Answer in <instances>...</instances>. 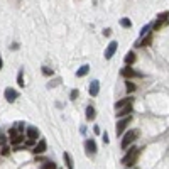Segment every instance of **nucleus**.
I'll return each mask as SVG.
<instances>
[{
    "instance_id": "f257e3e1",
    "label": "nucleus",
    "mask_w": 169,
    "mask_h": 169,
    "mask_svg": "<svg viewBox=\"0 0 169 169\" xmlns=\"http://www.w3.org/2000/svg\"><path fill=\"white\" fill-rule=\"evenodd\" d=\"M139 135H141V130L139 129H134V130H130V132H127L125 134V137L122 139V149H129V146L132 142H135L139 139Z\"/></svg>"
},
{
    "instance_id": "f03ea898",
    "label": "nucleus",
    "mask_w": 169,
    "mask_h": 169,
    "mask_svg": "<svg viewBox=\"0 0 169 169\" xmlns=\"http://www.w3.org/2000/svg\"><path fill=\"white\" fill-rule=\"evenodd\" d=\"M139 156V149H135V147H132V149L127 151V154L122 157V164H125V166H132V162H134V159Z\"/></svg>"
},
{
    "instance_id": "7ed1b4c3",
    "label": "nucleus",
    "mask_w": 169,
    "mask_h": 169,
    "mask_svg": "<svg viewBox=\"0 0 169 169\" xmlns=\"http://www.w3.org/2000/svg\"><path fill=\"white\" fill-rule=\"evenodd\" d=\"M132 122V117H125V118H120V120L117 122V127H115V132H117V135H122V132L127 129V125Z\"/></svg>"
},
{
    "instance_id": "20e7f679",
    "label": "nucleus",
    "mask_w": 169,
    "mask_h": 169,
    "mask_svg": "<svg viewBox=\"0 0 169 169\" xmlns=\"http://www.w3.org/2000/svg\"><path fill=\"white\" fill-rule=\"evenodd\" d=\"M120 75L123 78H134V76H137V78H141L142 76V73H137V71H134V69L130 68V66H125V68L120 71Z\"/></svg>"
},
{
    "instance_id": "39448f33",
    "label": "nucleus",
    "mask_w": 169,
    "mask_h": 169,
    "mask_svg": "<svg viewBox=\"0 0 169 169\" xmlns=\"http://www.w3.org/2000/svg\"><path fill=\"white\" fill-rule=\"evenodd\" d=\"M129 105H134V98H130V97H127V98H123V100H118L117 103H115V110H122V108H125V107H129Z\"/></svg>"
},
{
    "instance_id": "423d86ee",
    "label": "nucleus",
    "mask_w": 169,
    "mask_h": 169,
    "mask_svg": "<svg viewBox=\"0 0 169 169\" xmlns=\"http://www.w3.org/2000/svg\"><path fill=\"white\" fill-rule=\"evenodd\" d=\"M17 98H19L17 90H14V88H7V90H5V100L9 102V103H14Z\"/></svg>"
},
{
    "instance_id": "0eeeda50",
    "label": "nucleus",
    "mask_w": 169,
    "mask_h": 169,
    "mask_svg": "<svg viewBox=\"0 0 169 169\" xmlns=\"http://www.w3.org/2000/svg\"><path fill=\"white\" fill-rule=\"evenodd\" d=\"M115 51H117V42L112 41V42L107 46V49H105V59H112V56L115 54Z\"/></svg>"
},
{
    "instance_id": "6e6552de",
    "label": "nucleus",
    "mask_w": 169,
    "mask_h": 169,
    "mask_svg": "<svg viewBox=\"0 0 169 169\" xmlns=\"http://www.w3.org/2000/svg\"><path fill=\"white\" fill-rule=\"evenodd\" d=\"M88 92H90V95H92V97H97V95L100 93V81H98V80H93L92 83H90Z\"/></svg>"
},
{
    "instance_id": "1a4fd4ad",
    "label": "nucleus",
    "mask_w": 169,
    "mask_h": 169,
    "mask_svg": "<svg viewBox=\"0 0 169 169\" xmlns=\"http://www.w3.org/2000/svg\"><path fill=\"white\" fill-rule=\"evenodd\" d=\"M46 147H47V144H46V141H44V139H41V141L36 144V147H34V154L36 156H39V154H42V152H46Z\"/></svg>"
},
{
    "instance_id": "9d476101",
    "label": "nucleus",
    "mask_w": 169,
    "mask_h": 169,
    "mask_svg": "<svg viewBox=\"0 0 169 169\" xmlns=\"http://www.w3.org/2000/svg\"><path fill=\"white\" fill-rule=\"evenodd\" d=\"M167 17H169V12H162V14H159V15H157V22L154 24V31H159V27L162 26L164 22H166Z\"/></svg>"
},
{
    "instance_id": "9b49d317",
    "label": "nucleus",
    "mask_w": 169,
    "mask_h": 169,
    "mask_svg": "<svg viewBox=\"0 0 169 169\" xmlns=\"http://www.w3.org/2000/svg\"><path fill=\"white\" fill-rule=\"evenodd\" d=\"M85 149L88 154H95V152H97V144H95L93 139H88V141L85 142Z\"/></svg>"
},
{
    "instance_id": "f8f14e48",
    "label": "nucleus",
    "mask_w": 169,
    "mask_h": 169,
    "mask_svg": "<svg viewBox=\"0 0 169 169\" xmlns=\"http://www.w3.org/2000/svg\"><path fill=\"white\" fill-rule=\"evenodd\" d=\"M26 132H27V139H31V141H36L39 135V130L36 129V127H27Z\"/></svg>"
},
{
    "instance_id": "ddd939ff",
    "label": "nucleus",
    "mask_w": 169,
    "mask_h": 169,
    "mask_svg": "<svg viewBox=\"0 0 169 169\" xmlns=\"http://www.w3.org/2000/svg\"><path fill=\"white\" fill-rule=\"evenodd\" d=\"M130 113H132V105H129V107H125V108H122V110H118L117 112V117L118 118H125V117H130Z\"/></svg>"
},
{
    "instance_id": "4468645a",
    "label": "nucleus",
    "mask_w": 169,
    "mask_h": 169,
    "mask_svg": "<svg viewBox=\"0 0 169 169\" xmlns=\"http://www.w3.org/2000/svg\"><path fill=\"white\" fill-rule=\"evenodd\" d=\"M63 159L66 162V167H68V169H75V164H73V159H71V156H69V152H64Z\"/></svg>"
},
{
    "instance_id": "2eb2a0df",
    "label": "nucleus",
    "mask_w": 169,
    "mask_h": 169,
    "mask_svg": "<svg viewBox=\"0 0 169 169\" xmlns=\"http://www.w3.org/2000/svg\"><path fill=\"white\" fill-rule=\"evenodd\" d=\"M151 42H152V34L149 32L147 36H144V39L137 44V46H151Z\"/></svg>"
},
{
    "instance_id": "dca6fc26",
    "label": "nucleus",
    "mask_w": 169,
    "mask_h": 169,
    "mask_svg": "<svg viewBox=\"0 0 169 169\" xmlns=\"http://www.w3.org/2000/svg\"><path fill=\"white\" fill-rule=\"evenodd\" d=\"M88 71H90V66L88 64H83V66H81V68L80 69H78V71H76V76H86V75H88Z\"/></svg>"
},
{
    "instance_id": "f3484780",
    "label": "nucleus",
    "mask_w": 169,
    "mask_h": 169,
    "mask_svg": "<svg viewBox=\"0 0 169 169\" xmlns=\"http://www.w3.org/2000/svg\"><path fill=\"white\" fill-rule=\"evenodd\" d=\"M95 117H97V110H95L93 107H88V108H86V120H93Z\"/></svg>"
},
{
    "instance_id": "a211bd4d",
    "label": "nucleus",
    "mask_w": 169,
    "mask_h": 169,
    "mask_svg": "<svg viewBox=\"0 0 169 169\" xmlns=\"http://www.w3.org/2000/svg\"><path fill=\"white\" fill-rule=\"evenodd\" d=\"M135 59H137V57H135V52H132V51H130V52H127V56H125V63L129 64V66H130L132 63H135Z\"/></svg>"
},
{
    "instance_id": "6ab92c4d",
    "label": "nucleus",
    "mask_w": 169,
    "mask_h": 169,
    "mask_svg": "<svg viewBox=\"0 0 169 169\" xmlns=\"http://www.w3.org/2000/svg\"><path fill=\"white\" fill-rule=\"evenodd\" d=\"M20 142H24V135H17V137L10 139V144H12V146H19Z\"/></svg>"
},
{
    "instance_id": "aec40b11",
    "label": "nucleus",
    "mask_w": 169,
    "mask_h": 169,
    "mask_svg": "<svg viewBox=\"0 0 169 169\" xmlns=\"http://www.w3.org/2000/svg\"><path fill=\"white\" fill-rule=\"evenodd\" d=\"M17 83H19V86H22V88H24V69H20V71H19Z\"/></svg>"
},
{
    "instance_id": "412c9836",
    "label": "nucleus",
    "mask_w": 169,
    "mask_h": 169,
    "mask_svg": "<svg viewBox=\"0 0 169 169\" xmlns=\"http://www.w3.org/2000/svg\"><path fill=\"white\" fill-rule=\"evenodd\" d=\"M42 75L44 76H52V75H54V71H52L51 68H47V66H44V68H42Z\"/></svg>"
},
{
    "instance_id": "4be33fe9",
    "label": "nucleus",
    "mask_w": 169,
    "mask_h": 169,
    "mask_svg": "<svg viewBox=\"0 0 169 169\" xmlns=\"http://www.w3.org/2000/svg\"><path fill=\"white\" fill-rule=\"evenodd\" d=\"M125 85H127V92H129V93H132V92H135V90H137V86L132 83V81H127Z\"/></svg>"
},
{
    "instance_id": "5701e85b",
    "label": "nucleus",
    "mask_w": 169,
    "mask_h": 169,
    "mask_svg": "<svg viewBox=\"0 0 169 169\" xmlns=\"http://www.w3.org/2000/svg\"><path fill=\"white\" fill-rule=\"evenodd\" d=\"M120 26L125 27V29H129V27H132V22H130L129 19H122V20H120Z\"/></svg>"
},
{
    "instance_id": "b1692460",
    "label": "nucleus",
    "mask_w": 169,
    "mask_h": 169,
    "mask_svg": "<svg viewBox=\"0 0 169 169\" xmlns=\"http://www.w3.org/2000/svg\"><path fill=\"white\" fill-rule=\"evenodd\" d=\"M152 26H146V27H142V32H141V34H142V37H144V36H146V34H149V29H151Z\"/></svg>"
},
{
    "instance_id": "393cba45",
    "label": "nucleus",
    "mask_w": 169,
    "mask_h": 169,
    "mask_svg": "<svg viewBox=\"0 0 169 169\" xmlns=\"http://www.w3.org/2000/svg\"><path fill=\"white\" fill-rule=\"evenodd\" d=\"M78 95H80V92H78V90H73L69 97H71V100H76V98H78Z\"/></svg>"
},
{
    "instance_id": "a878e982",
    "label": "nucleus",
    "mask_w": 169,
    "mask_h": 169,
    "mask_svg": "<svg viewBox=\"0 0 169 169\" xmlns=\"http://www.w3.org/2000/svg\"><path fill=\"white\" fill-rule=\"evenodd\" d=\"M44 169H56V164H54V162H46Z\"/></svg>"
},
{
    "instance_id": "bb28decb",
    "label": "nucleus",
    "mask_w": 169,
    "mask_h": 169,
    "mask_svg": "<svg viewBox=\"0 0 169 169\" xmlns=\"http://www.w3.org/2000/svg\"><path fill=\"white\" fill-rule=\"evenodd\" d=\"M15 130H17L19 134H22V130H24V123H17V127H15Z\"/></svg>"
},
{
    "instance_id": "cd10ccee",
    "label": "nucleus",
    "mask_w": 169,
    "mask_h": 169,
    "mask_svg": "<svg viewBox=\"0 0 169 169\" xmlns=\"http://www.w3.org/2000/svg\"><path fill=\"white\" fill-rule=\"evenodd\" d=\"M9 152H10V149H9V147H7V146L3 147V149H2V154H3V156H9Z\"/></svg>"
},
{
    "instance_id": "c85d7f7f",
    "label": "nucleus",
    "mask_w": 169,
    "mask_h": 169,
    "mask_svg": "<svg viewBox=\"0 0 169 169\" xmlns=\"http://www.w3.org/2000/svg\"><path fill=\"white\" fill-rule=\"evenodd\" d=\"M103 142H105V144H108V142H110V139H108V134H107V132L103 134Z\"/></svg>"
},
{
    "instance_id": "c756f323",
    "label": "nucleus",
    "mask_w": 169,
    "mask_h": 169,
    "mask_svg": "<svg viewBox=\"0 0 169 169\" xmlns=\"http://www.w3.org/2000/svg\"><path fill=\"white\" fill-rule=\"evenodd\" d=\"M103 34H105V36H110V34H112V31H110V29H105Z\"/></svg>"
},
{
    "instance_id": "7c9ffc66",
    "label": "nucleus",
    "mask_w": 169,
    "mask_h": 169,
    "mask_svg": "<svg viewBox=\"0 0 169 169\" xmlns=\"http://www.w3.org/2000/svg\"><path fill=\"white\" fill-rule=\"evenodd\" d=\"M36 141H31V139H27V146H34Z\"/></svg>"
},
{
    "instance_id": "2f4dec72",
    "label": "nucleus",
    "mask_w": 169,
    "mask_h": 169,
    "mask_svg": "<svg viewBox=\"0 0 169 169\" xmlns=\"http://www.w3.org/2000/svg\"><path fill=\"white\" fill-rule=\"evenodd\" d=\"M3 68V61H2V56H0V69Z\"/></svg>"
}]
</instances>
